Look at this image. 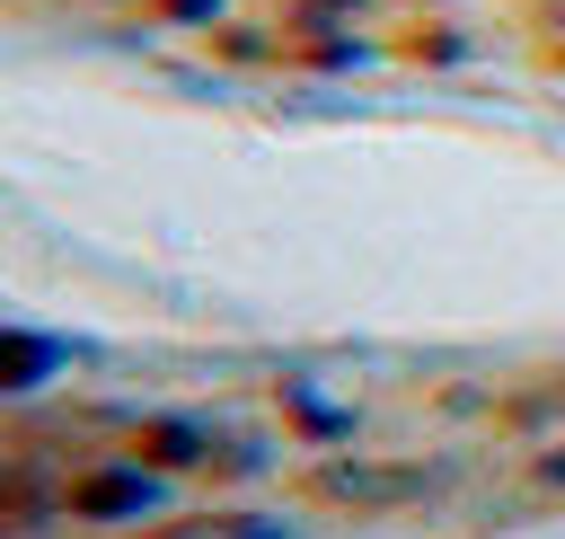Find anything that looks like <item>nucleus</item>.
<instances>
[{
	"mask_svg": "<svg viewBox=\"0 0 565 539\" xmlns=\"http://www.w3.org/2000/svg\"><path fill=\"white\" fill-rule=\"evenodd\" d=\"M159 468H141V459H79L71 477H62V512H79V521H141V512H159Z\"/></svg>",
	"mask_w": 565,
	"mask_h": 539,
	"instance_id": "obj_1",
	"label": "nucleus"
},
{
	"mask_svg": "<svg viewBox=\"0 0 565 539\" xmlns=\"http://www.w3.org/2000/svg\"><path fill=\"white\" fill-rule=\"evenodd\" d=\"M388 53H397V62H468L477 35H468V18H450L441 0H415V9L388 27Z\"/></svg>",
	"mask_w": 565,
	"mask_h": 539,
	"instance_id": "obj_2",
	"label": "nucleus"
},
{
	"mask_svg": "<svg viewBox=\"0 0 565 539\" xmlns=\"http://www.w3.org/2000/svg\"><path fill=\"white\" fill-rule=\"evenodd\" d=\"M53 345H35V336H0V389H35V380H53Z\"/></svg>",
	"mask_w": 565,
	"mask_h": 539,
	"instance_id": "obj_3",
	"label": "nucleus"
},
{
	"mask_svg": "<svg viewBox=\"0 0 565 539\" xmlns=\"http://www.w3.org/2000/svg\"><path fill=\"white\" fill-rule=\"evenodd\" d=\"M141 9H150V18H168V27H203V35L221 27V0H141Z\"/></svg>",
	"mask_w": 565,
	"mask_h": 539,
	"instance_id": "obj_4",
	"label": "nucleus"
}]
</instances>
